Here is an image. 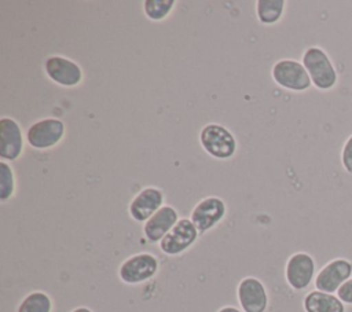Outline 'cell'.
I'll return each instance as SVG.
<instances>
[{
	"label": "cell",
	"instance_id": "cell-13",
	"mask_svg": "<svg viewBox=\"0 0 352 312\" xmlns=\"http://www.w3.org/2000/svg\"><path fill=\"white\" fill-rule=\"evenodd\" d=\"M23 150V137L19 124L10 117L0 118V158L15 161Z\"/></svg>",
	"mask_w": 352,
	"mask_h": 312
},
{
	"label": "cell",
	"instance_id": "cell-22",
	"mask_svg": "<svg viewBox=\"0 0 352 312\" xmlns=\"http://www.w3.org/2000/svg\"><path fill=\"white\" fill-rule=\"evenodd\" d=\"M217 312H243V311H241V309H238L235 307H231V305H226V307L220 308Z\"/></svg>",
	"mask_w": 352,
	"mask_h": 312
},
{
	"label": "cell",
	"instance_id": "cell-15",
	"mask_svg": "<svg viewBox=\"0 0 352 312\" xmlns=\"http://www.w3.org/2000/svg\"><path fill=\"white\" fill-rule=\"evenodd\" d=\"M302 308L305 312H345V304L337 294L320 290L309 291L302 300Z\"/></svg>",
	"mask_w": 352,
	"mask_h": 312
},
{
	"label": "cell",
	"instance_id": "cell-8",
	"mask_svg": "<svg viewBox=\"0 0 352 312\" xmlns=\"http://www.w3.org/2000/svg\"><path fill=\"white\" fill-rule=\"evenodd\" d=\"M352 278V261L334 258L323 265L315 276V289L324 293H337L338 289Z\"/></svg>",
	"mask_w": 352,
	"mask_h": 312
},
{
	"label": "cell",
	"instance_id": "cell-5",
	"mask_svg": "<svg viewBox=\"0 0 352 312\" xmlns=\"http://www.w3.org/2000/svg\"><path fill=\"white\" fill-rule=\"evenodd\" d=\"M316 264L311 254L297 252L292 254L285 265V278L287 285L297 291L305 290L315 280Z\"/></svg>",
	"mask_w": 352,
	"mask_h": 312
},
{
	"label": "cell",
	"instance_id": "cell-4",
	"mask_svg": "<svg viewBox=\"0 0 352 312\" xmlns=\"http://www.w3.org/2000/svg\"><path fill=\"white\" fill-rule=\"evenodd\" d=\"M158 260L151 253H138L125 258L118 267V278L126 285H140L158 272Z\"/></svg>",
	"mask_w": 352,
	"mask_h": 312
},
{
	"label": "cell",
	"instance_id": "cell-21",
	"mask_svg": "<svg viewBox=\"0 0 352 312\" xmlns=\"http://www.w3.org/2000/svg\"><path fill=\"white\" fill-rule=\"evenodd\" d=\"M337 297L346 305H352V278L348 279L337 291Z\"/></svg>",
	"mask_w": 352,
	"mask_h": 312
},
{
	"label": "cell",
	"instance_id": "cell-19",
	"mask_svg": "<svg viewBox=\"0 0 352 312\" xmlns=\"http://www.w3.org/2000/svg\"><path fill=\"white\" fill-rule=\"evenodd\" d=\"M15 190V179L12 168L6 162H0V201L6 202L10 199Z\"/></svg>",
	"mask_w": 352,
	"mask_h": 312
},
{
	"label": "cell",
	"instance_id": "cell-3",
	"mask_svg": "<svg viewBox=\"0 0 352 312\" xmlns=\"http://www.w3.org/2000/svg\"><path fill=\"white\" fill-rule=\"evenodd\" d=\"M271 76L279 87L293 92H304L312 87L307 69L296 59H280L275 62Z\"/></svg>",
	"mask_w": 352,
	"mask_h": 312
},
{
	"label": "cell",
	"instance_id": "cell-12",
	"mask_svg": "<svg viewBox=\"0 0 352 312\" xmlns=\"http://www.w3.org/2000/svg\"><path fill=\"white\" fill-rule=\"evenodd\" d=\"M164 206V192L157 187H144L129 202V216L138 223H146Z\"/></svg>",
	"mask_w": 352,
	"mask_h": 312
},
{
	"label": "cell",
	"instance_id": "cell-9",
	"mask_svg": "<svg viewBox=\"0 0 352 312\" xmlns=\"http://www.w3.org/2000/svg\"><path fill=\"white\" fill-rule=\"evenodd\" d=\"M226 212V202L221 198L206 197L194 206L190 220L194 223L201 235L214 228L224 219Z\"/></svg>",
	"mask_w": 352,
	"mask_h": 312
},
{
	"label": "cell",
	"instance_id": "cell-16",
	"mask_svg": "<svg viewBox=\"0 0 352 312\" xmlns=\"http://www.w3.org/2000/svg\"><path fill=\"white\" fill-rule=\"evenodd\" d=\"M286 8L285 0H258L256 3L257 18L264 25H272L278 22Z\"/></svg>",
	"mask_w": 352,
	"mask_h": 312
},
{
	"label": "cell",
	"instance_id": "cell-6",
	"mask_svg": "<svg viewBox=\"0 0 352 312\" xmlns=\"http://www.w3.org/2000/svg\"><path fill=\"white\" fill-rule=\"evenodd\" d=\"M198 236L199 232L194 223L190 219H180L160 242V249L166 256H179L190 249Z\"/></svg>",
	"mask_w": 352,
	"mask_h": 312
},
{
	"label": "cell",
	"instance_id": "cell-23",
	"mask_svg": "<svg viewBox=\"0 0 352 312\" xmlns=\"http://www.w3.org/2000/svg\"><path fill=\"white\" fill-rule=\"evenodd\" d=\"M72 312H94V311L91 308H88V307H77Z\"/></svg>",
	"mask_w": 352,
	"mask_h": 312
},
{
	"label": "cell",
	"instance_id": "cell-7",
	"mask_svg": "<svg viewBox=\"0 0 352 312\" xmlns=\"http://www.w3.org/2000/svg\"><path fill=\"white\" fill-rule=\"evenodd\" d=\"M65 135V124L59 118H44L32 124L26 131L30 147L47 150L56 146Z\"/></svg>",
	"mask_w": 352,
	"mask_h": 312
},
{
	"label": "cell",
	"instance_id": "cell-17",
	"mask_svg": "<svg viewBox=\"0 0 352 312\" xmlns=\"http://www.w3.org/2000/svg\"><path fill=\"white\" fill-rule=\"evenodd\" d=\"M16 312H52V300L44 291H32L19 302Z\"/></svg>",
	"mask_w": 352,
	"mask_h": 312
},
{
	"label": "cell",
	"instance_id": "cell-14",
	"mask_svg": "<svg viewBox=\"0 0 352 312\" xmlns=\"http://www.w3.org/2000/svg\"><path fill=\"white\" fill-rule=\"evenodd\" d=\"M179 220L180 219L176 209L170 205H164L143 224L144 238L151 243H160Z\"/></svg>",
	"mask_w": 352,
	"mask_h": 312
},
{
	"label": "cell",
	"instance_id": "cell-11",
	"mask_svg": "<svg viewBox=\"0 0 352 312\" xmlns=\"http://www.w3.org/2000/svg\"><path fill=\"white\" fill-rule=\"evenodd\" d=\"M45 74L56 84L70 88L76 87L82 80V70L81 67L72 59L52 55L48 56L44 62Z\"/></svg>",
	"mask_w": 352,
	"mask_h": 312
},
{
	"label": "cell",
	"instance_id": "cell-1",
	"mask_svg": "<svg viewBox=\"0 0 352 312\" xmlns=\"http://www.w3.org/2000/svg\"><path fill=\"white\" fill-rule=\"evenodd\" d=\"M301 63L307 69L312 85L319 91H330L338 82L337 69L329 54L318 47H308L301 58Z\"/></svg>",
	"mask_w": 352,
	"mask_h": 312
},
{
	"label": "cell",
	"instance_id": "cell-18",
	"mask_svg": "<svg viewBox=\"0 0 352 312\" xmlns=\"http://www.w3.org/2000/svg\"><path fill=\"white\" fill-rule=\"evenodd\" d=\"M175 4V0H146L143 1V11L148 19L161 21L169 15Z\"/></svg>",
	"mask_w": 352,
	"mask_h": 312
},
{
	"label": "cell",
	"instance_id": "cell-10",
	"mask_svg": "<svg viewBox=\"0 0 352 312\" xmlns=\"http://www.w3.org/2000/svg\"><path fill=\"white\" fill-rule=\"evenodd\" d=\"M236 297L243 312H265L268 308L267 289L254 276H246L239 282Z\"/></svg>",
	"mask_w": 352,
	"mask_h": 312
},
{
	"label": "cell",
	"instance_id": "cell-2",
	"mask_svg": "<svg viewBox=\"0 0 352 312\" xmlns=\"http://www.w3.org/2000/svg\"><path fill=\"white\" fill-rule=\"evenodd\" d=\"M199 143L216 159H228L236 151L235 136L220 124H206L199 132Z\"/></svg>",
	"mask_w": 352,
	"mask_h": 312
},
{
	"label": "cell",
	"instance_id": "cell-20",
	"mask_svg": "<svg viewBox=\"0 0 352 312\" xmlns=\"http://www.w3.org/2000/svg\"><path fill=\"white\" fill-rule=\"evenodd\" d=\"M341 165L346 173L352 175V135H349L342 144Z\"/></svg>",
	"mask_w": 352,
	"mask_h": 312
}]
</instances>
